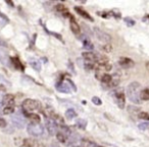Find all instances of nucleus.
<instances>
[{
	"label": "nucleus",
	"instance_id": "obj_34",
	"mask_svg": "<svg viewBox=\"0 0 149 147\" xmlns=\"http://www.w3.org/2000/svg\"><path fill=\"white\" fill-rule=\"evenodd\" d=\"M124 21H125V23H126L127 25H129V27H132V25H135V21H133L132 19H130V17H125Z\"/></svg>",
	"mask_w": 149,
	"mask_h": 147
},
{
	"label": "nucleus",
	"instance_id": "obj_26",
	"mask_svg": "<svg viewBox=\"0 0 149 147\" xmlns=\"http://www.w3.org/2000/svg\"><path fill=\"white\" fill-rule=\"evenodd\" d=\"M56 138H57V140L61 143H66V139H68L65 135L61 132H57V134H56Z\"/></svg>",
	"mask_w": 149,
	"mask_h": 147
},
{
	"label": "nucleus",
	"instance_id": "obj_31",
	"mask_svg": "<svg viewBox=\"0 0 149 147\" xmlns=\"http://www.w3.org/2000/svg\"><path fill=\"white\" fill-rule=\"evenodd\" d=\"M15 112V108L13 106H5L3 109V114L5 115H9V114H13Z\"/></svg>",
	"mask_w": 149,
	"mask_h": 147
},
{
	"label": "nucleus",
	"instance_id": "obj_12",
	"mask_svg": "<svg viewBox=\"0 0 149 147\" xmlns=\"http://www.w3.org/2000/svg\"><path fill=\"white\" fill-rule=\"evenodd\" d=\"M74 10L77 11V13L78 14H80L81 15L83 19H88V21H93L94 19H93V17L91 16V15L89 14V13L87 12L86 10H84L82 7H80V6H74Z\"/></svg>",
	"mask_w": 149,
	"mask_h": 147
},
{
	"label": "nucleus",
	"instance_id": "obj_35",
	"mask_svg": "<svg viewBox=\"0 0 149 147\" xmlns=\"http://www.w3.org/2000/svg\"><path fill=\"white\" fill-rule=\"evenodd\" d=\"M102 50H103L104 52H107V53H109V52H111V50H112L111 45H110V44H105V45L102 47Z\"/></svg>",
	"mask_w": 149,
	"mask_h": 147
},
{
	"label": "nucleus",
	"instance_id": "obj_28",
	"mask_svg": "<svg viewBox=\"0 0 149 147\" xmlns=\"http://www.w3.org/2000/svg\"><path fill=\"white\" fill-rule=\"evenodd\" d=\"M84 66H85L86 70L90 71V70L94 69L95 68V65H94V62H91V61H86L85 60V63H84Z\"/></svg>",
	"mask_w": 149,
	"mask_h": 147
},
{
	"label": "nucleus",
	"instance_id": "obj_5",
	"mask_svg": "<svg viewBox=\"0 0 149 147\" xmlns=\"http://www.w3.org/2000/svg\"><path fill=\"white\" fill-rule=\"evenodd\" d=\"M114 100L120 109L125 108V104H126V100H125V93L124 90L122 88H118L114 91Z\"/></svg>",
	"mask_w": 149,
	"mask_h": 147
},
{
	"label": "nucleus",
	"instance_id": "obj_30",
	"mask_svg": "<svg viewBox=\"0 0 149 147\" xmlns=\"http://www.w3.org/2000/svg\"><path fill=\"white\" fill-rule=\"evenodd\" d=\"M138 128L140 129V130H142V131L147 130V129L149 128V123H148V122H143V123H140V124L138 125Z\"/></svg>",
	"mask_w": 149,
	"mask_h": 147
},
{
	"label": "nucleus",
	"instance_id": "obj_2",
	"mask_svg": "<svg viewBox=\"0 0 149 147\" xmlns=\"http://www.w3.org/2000/svg\"><path fill=\"white\" fill-rule=\"evenodd\" d=\"M24 112L26 113H34V112H42V104L39 100H32V98H27L23 102L22 104Z\"/></svg>",
	"mask_w": 149,
	"mask_h": 147
},
{
	"label": "nucleus",
	"instance_id": "obj_18",
	"mask_svg": "<svg viewBox=\"0 0 149 147\" xmlns=\"http://www.w3.org/2000/svg\"><path fill=\"white\" fill-rule=\"evenodd\" d=\"M10 62L13 63V67H15V69H19V70H22V71L24 70V65L21 63V61H19V59L17 57L10 58Z\"/></svg>",
	"mask_w": 149,
	"mask_h": 147
},
{
	"label": "nucleus",
	"instance_id": "obj_9",
	"mask_svg": "<svg viewBox=\"0 0 149 147\" xmlns=\"http://www.w3.org/2000/svg\"><path fill=\"white\" fill-rule=\"evenodd\" d=\"M55 88L59 92H62V93H70V90H72V88L70 87V85H68V83L66 81L57 82L55 85Z\"/></svg>",
	"mask_w": 149,
	"mask_h": 147
},
{
	"label": "nucleus",
	"instance_id": "obj_23",
	"mask_svg": "<svg viewBox=\"0 0 149 147\" xmlns=\"http://www.w3.org/2000/svg\"><path fill=\"white\" fill-rule=\"evenodd\" d=\"M140 98L142 100H149V88H145L141 91Z\"/></svg>",
	"mask_w": 149,
	"mask_h": 147
},
{
	"label": "nucleus",
	"instance_id": "obj_24",
	"mask_svg": "<svg viewBox=\"0 0 149 147\" xmlns=\"http://www.w3.org/2000/svg\"><path fill=\"white\" fill-rule=\"evenodd\" d=\"M111 79H112V76L111 75H109V74H104L100 80H101V82L103 84H106V85H108V84L110 83V81H111Z\"/></svg>",
	"mask_w": 149,
	"mask_h": 147
},
{
	"label": "nucleus",
	"instance_id": "obj_37",
	"mask_svg": "<svg viewBox=\"0 0 149 147\" xmlns=\"http://www.w3.org/2000/svg\"><path fill=\"white\" fill-rule=\"evenodd\" d=\"M6 126H7L6 121H5L4 119L0 118V127H1V128H5V127H6Z\"/></svg>",
	"mask_w": 149,
	"mask_h": 147
},
{
	"label": "nucleus",
	"instance_id": "obj_1",
	"mask_svg": "<svg viewBox=\"0 0 149 147\" xmlns=\"http://www.w3.org/2000/svg\"><path fill=\"white\" fill-rule=\"evenodd\" d=\"M141 89V84L139 82H131L127 87V95H128L129 100H131V102L133 104H139L141 102L140 98V91Z\"/></svg>",
	"mask_w": 149,
	"mask_h": 147
},
{
	"label": "nucleus",
	"instance_id": "obj_32",
	"mask_svg": "<svg viewBox=\"0 0 149 147\" xmlns=\"http://www.w3.org/2000/svg\"><path fill=\"white\" fill-rule=\"evenodd\" d=\"M138 117L140 119H143V120H146V121H149V114L146 112H140L138 114Z\"/></svg>",
	"mask_w": 149,
	"mask_h": 147
},
{
	"label": "nucleus",
	"instance_id": "obj_22",
	"mask_svg": "<svg viewBox=\"0 0 149 147\" xmlns=\"http://www.w3.org/2000/svg\"><path fill=\"white\" fill-rule=\"evenodd\" d=\"M65 117L68 120H72V119L77 117V113L74 112V109H68V110H66V112H65Z\"/></svg>",
	"mask_w": 149,
	"mask_h": 147
},
{
	"label": "nucleus",
	"instance_id": "obj_4",
	"mask_svg": "<svg viewBox=\"0 0 149 147\" xmlns=\"http://www.w3.org/2000/svg\"><path fill=\"white\" fill-rule=\"evenodd\" d=\"M94 34H95L96 38H97L99 41L103 42L105 44H109L110 41H111V37L108 35L107 33H105L102 30L98 29V27H94Z\"/></svg>",
	"mask_w": 149,
	"mask_h": 147
},
{
	"label": "nucleus",
	"instance_id": "obj_36",
	"mask_svg": "<svg viewBox=\"0 0 149 147\" xmlns=\"http://www.w3.org/2000/svg\"><path fill=\"white\" fill-rule=\"evenodd\" d=\"M65 81L68 82V85H70V87L72 88V89L74 90V91H77V87H76V85H74V82H72V80H70V79H68V78H66V79H65Z\"/></svg>",
	"mask_w": 149,
	"mask_h": 147
},
{
	"label": "nucleus",
	"instance_id": "obj_19",
	"mask_svg": "<svg viewBox=\"0 0 149 147\" xmlns=\"http://www.w3.org/2000/svg\"><path fill=\"white\" fill-rule=\"evenodd\" d=\"M25 116L27 117V118H29L30 120H32V122H34V123H39L40 120H41V118H40L37 114H34V113H26L25 112Z\"/></svg>",
	"mask_w": 149,
	"mask_h": 147
},
{
	"label": "nucleus",
	"instance_id": "obj_15",
	"mask_svg": "<svg viewBox=\"0 0 149 147\" xmlns=\"http://www.w3.org/2000/svg\"><path fill=\"white\" fill-rule=\"evenodd\" d=\"M82 57L86 60V61H91V62H96V54L93 52H84L82 54Z\"/></svg>",
	"mask_w": 149,
	"mask_h": 147
},
{
	"label": "nucleus",
	"instance_id": "obj_10",
	"mask_svg": "<svg viewBox=\"0 0 149 147\" xmlns=\"http://www.w3.org/2000/svg\"><path fill=\"white\" fill-rule=\"evenodd\" d=\"M70 30H72V32L74 34H76V35H79L80 32H81V27H80V25L77 23V21H74V16H72V14L70 15Z\"/></svg>",
	"mask_w": 149,
	"mask_h": 147
},
{
	"label": "nucleus",
	"instance_id": "obj_6",
	"mask_svg": "<svg viewBox=\"0 0 149 147\" xmlns=\"http://www.w3.org/2000/svg\"><path fill=\"white\" fill-rule=\"evenodd\" d=\"M11 121H13V124L15 127L19 129H23L26 127V120L24 115H22L21 113H17L15 116L11 118Z\"/></svg>",
	"mask_w": 149,
	"mask_h": 147
},
{
	"label": "nucleus",
	"instance_id": "obj_16",
	"mask_svg": "<svg viewBox=\"0 0 149 147\" xmlns=\"http://www.w3.org/2000/svg\"><path fill=\"white\" fill-rule=\"evenodd\" d=\"M9 61H10V58L7 56V54L5 52H3L2 50H0V62L3 64V65H9Z\"/></svg>",
	"mask_w": 149,
	"mask_h": 147
},
{
	"label": "nucleus",
	"instance_id": "obj_3",
	"mask_svg": "<svg viewBox=\"0 0 149 147\" xmlns=\"http://www.w3.org/2000/svg\"><path fill=\"white\" fill-rule=\"evenodd\" d=\"M27 132L35 137H40L44 134V127L40 123L31 122L27 125Z\"/></svg>",
	"mask_w": 149,
	"mask_h": 147
},
{
	"label": "nucleus",
	"instance_id": "obj_8",
	"mask_svg": "<svg viewBox=\"0 0 149 147\" xmlns=\"http://www.w3.org/2000/svg\"><path fill=\"white\" fill-rule=\"evenodd\" d=\"M24 146L25 147H47L44 143L39 142L38 140L32 138L24 139Z\"/></svg>",
	"mask_w": 149,
	"mask_h": 147
},
{
	"label": "nucleus",
	"instance_id": "obj_38",
	"mask_svg": "<svg viewBox=\"0 0 149 147\" xmlns=\"http://www.w3.org/2000/svg\"><path fill=\"white\" fill-rule=\"evenodd\" d=\"M0 46H1V47H4V48L8 47V46H7V44L5 43V41H3V40H1V39H0Z\"/></svg>",
	"mask_w": 149,
	"mask_h": 147
},
{
	"label": "nucleus",
	"instance_id": "obj_20",
	"mask_svg": "<svg viewBox=\"0 0 149 147\" xmlns=\"http://www.w3.org/2000/svg\"><path fill=\"white\" fill-rule=\"evenodd\" d=\"M8 23H9L8 17H7L5 14L0 12V27H4Z\"/></svg>",
	"mask_w": 149,
	"mask_h": 147
},
{
	"label": "nucleus",
	"instance_id": "obj_11",
	"mask_svg": "<svg viewBox=\"0 0 149 147\" xmlns=\"http://www.w3.org/2000/svg\"><path fill=\"white\" fill-rule=\"evenodd\" d=\"M118 64H120L123 68H126V69H128V68H131V67H133V66H134V61H133L132 59H130V58L122 57L120 59V61H118Z\"/></svg>",
	"mask_w": 149,
	"mask_h": 147
},
{
	"label": "nucleus",
	"instance_id": "obj_7",
	"mask_svg": "<svg viewBox=\"0 0 149 147\" xmlns=\"http://www.w3.org/2000/svg\"><path fill=\"white\" fill-rule=\"evenodd\" d=\"M45 125H46V128H47V130L50 135L57 134L58 125L56 124L53 120H51V119H49V118H45Z\"/></svg>",
	"mask_w": 149,
	"mask_h": 147
},
{
	"label": "nucleus",
	"instance_id": "obj_41",
	"mask_svg": "<svg viewBox=\"0 0 149 147\" xmlns=\"http://www.w3.org/2000/svg\"><path fill=\"white\" fill-rule=\"evenodd\" d=\"M72 147H81V146H78V145H74V146H72Z\"/></svg>",
	"mask_w": 149,
	"mask_h": 147
},
{
	"label": "nucleus",
	"instance_id": "obj_27",
	"mask_svg": "<svg viewBox=\"0 0 149 147\" xmlns=\"http://www.w3.org/2000/svg\"><path fill=\"white\" fill-rule=\"evenodd\" d=\"M77 125L80 129H85L86 126H87V121L85 119H79L77 121Z\"/></svg>",
	"mask_w": 149,
	"mask_h": 147
},
{
	"label": "nucleus",
	"instance_id": "obj_13",
	"mask_svg": "<svg viewBox=\"0 0 149 147\" xmlns=\"http://www.w3.org/2000/svg\"><path fill=\"white\" fill-rule=\"evenodd\" d=\"M2 104L5 106H13V104H15V96L13 94H5L2 98Z\"/></svg>",
	"mask_w": 149,
	"mask_h": 147
},
{
	"label": "nucleus",
	"instance_id": "obj_25",
	"mask_svg": "<svg viewBox=\"0 0 149 147\" xmlns=\"http://www.w3.org/2000/svg\"><path fill=\"white\" fill-rule=\"evenodd\" d=\"M83 47L85 48L86 50H92L93 49V44L88 39H85V40H83Z\"/></svg>",
	"mask_w": 149,
	"mask_h": 147
},
{
	"label": "nucleus",
	"instance_id": "obj_40",
	"mask_svg": "<svg viewBox=\"0 0 149 147\" xmlns=\"http://www.w3.org/2000/svg\"><path fill=\"white\" fill-rule=\"evenodd\" d=\"M146 67L147 69H149V62H146Z\"/></svg>",
	"mask_w": 149,
	"mask_h": 147
},
{
	"label": "nucleus",
	"instance_id": "obj_14",
	"mask_svg": "<svg viewBox=\"0 0 149 147\" xmlns=\"http://www.w3.org/2000/svg\"><path fill=\"white\" fill-rule=\"evenodd\" d=\"M108 58L106 56L102 55V54H96V63L99 66H103L108 63Z\"/></svg>",
	"mask_w": 149,
	"mask_h": 147
},
{
	"label": "nucleus",
	"instance_id": "obj_33",
	"mask_svg": "<svg viewBox=\"0 0 149 147\" xmlns=\"http://www.w3.org/2000/svg\"><path fill=\"white\" fill-rule=\"evenodd\" d=\"M92 102H93L94 104H96V106H101L102 104L101 98H98V96H93V98H92Z\"/></svg>",
	"mask_w": 149,
	"mask_h": 147
},
{
	"label": "nucleus",
	"instance_id": "obj_17",
	"mask_svg": "<svg viewBox=\"0 0 149 147\" xmlns=\"http://www.w3.org/2000/svg\"><path fill=\"white\" fill-rule=\"evenodd\" d=\"M55 9L57 12L59 13H62V14L64 15V16H70V13H68V9L66 8L65 6H64L63 4H61V3H59V4H57L55 6Z\"/></svg>",
	"mask_w": 149,
	"mask_h": 147
},
{
	"label": "nucleus",
	"instance_id": "obj_39",
	"mask_svg": "<svg viewBox=\"0 0 149 147\" xmlns=\"http://www.w3.org/2000/svg\"><path fill=\"white\" fill-rule=\"evenodd\" d=\"M51 147H59V145H58V142H52L51 143Z\"/></svg>",
	"mask_w": 149,
	"mask_h": 147
},
{
	"label": "nucleus",
	"instance_id": "obj_29",
	"mask_svg": "<svg viewBox=\"0 0 149 147\" xmlns=\"http://www.w3.org/2000/svg\"><path fill=\"white\" fill-rule=\"evenodd\" d=\"M118 83H120V78H113L112 77L111 81H110V83L107 85V87H116V86L118 85Z\"/></svg>",
	"mask_w": 149,
	"mask_h": 147
},
{
	"label": "nucleus",
	"instance_id": "obj_42",
	"mask_svg": "<svg viewBox=\"0 0 149 147\" xmlns=\"http://www.w3.org/2000/svg\"><path fill=\"white\" fill-rule=\"evenodd\" d=\"M96 147H102V146H98V145H97V146H96Z\"/></svg>",
	"mask_w": 149,
	"mask_h": 147
},
{
	"label": "nucleus",
	"instance_id": "obj_21",
	"mask_svg": "<svg viewBox=\"0 0 149 147\" xmlns=\"http://www.w3.org/2000/svg\"><path fill=\"white\" fill-rule=\"evenodd\" d=\"M30 65H31L32 68H34V69H35L37 72H39L40 70H41V64H40L36 59H31V60H30Z\"/></svg>",
	"mask_w": 149,
	"mask_h": 147
}]
</instances>
